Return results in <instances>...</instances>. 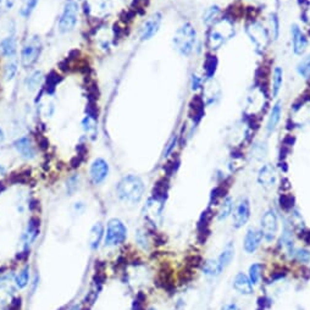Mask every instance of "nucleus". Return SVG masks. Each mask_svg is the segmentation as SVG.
<instances>
[{"instance_id": "1", "label": "nucleus", "mask_w": 310, "mask_h": 310, "mask_svg": "<svg viewBox=\"0 0 310 310\" xmlns=\"http://www.w3.org/2000/svg\"><path fill=\"white\" fill-rule=\"evenodd\" d=\"M144 182L136 175L125 176L116 186L118 197L128 204H138L144 195Z\"/></svg>"}, {"instance_id": "2", "label": "nucleus", "mask_w": 310, "mask_h": 310, "mask_svg": "<svg viewBox=\"0 0 310 310\" xmlns=\"http://www.w3.org/2000/svg\"><path fill=\"white\" fill-rule=\"evenodd\" d=\"M197 33L190 23H185L176 31L173 35V45L175 49L183 56H187L192 53L195 44Z\"/></svg>"}, {"instance_id": "3", "label": "nucleus", "mask_w": 310, "mask_h": 310, "mask_svg": "<svg viewBox=\"0 0 310 310\" xmlns=\"http://www.w3.org/2000/svg\"><path fill=\"white\" fill-rule=\"evenodd\" d=\"M127 238V227L120 219H111L106 226L104 244L106 247H116L122 244Z\"/></svg>"}, {"instance_id": "4", "label": "nucleus", "mask_w": 310, "mask_h": 310, "mask_svg": "<svg viewBox=\"0 0 310 310\" xmlns=\"http://www.w3.org/2000/svg\"><path fill=\"white\" fill-rule=\"evenodd\" d=\"M40 52H42V43H40L39 38H30V40H27L26 44L23 45L22 53H21V63H22L23 68L28 69L34 65L39 59Z\"/></svg>"}, {"instance_id": "5", "label": "nucleus", "mask_w": 310, "mask_h": 310, "mask_svg": "<svg viewBox=\"0 0 310 310\" xmlns=\"http://www.w3.org/2000/svg\"><path fill=\"white\" fill-rule=\"evenodd\" d=\"M78 18V5L76 1L70 0L64 6L63 14L59 20V30L63 33L71 32L75 28Z\"/></svg>"}, {"instance_id": "6", "label": "nucleus", "mask_w": 310, "mask_h": 310, "mask_svg": "<svg viewBox=\"0 0 310 310\" xmlns=\"http://www.w3.org/2000/svg\"><path fill=\"white\" fill-rule=\"evenodd\" d=\"M278 231V219L275 210L270 209L261 218V232L268 242L275 240Z\"/></svg>"}, {"instance_id": "7", "label": "nucleus", "mask_w": 310, "mask_h": 310, "mask_svg": "<svg viewBox=\"0 0 310 310\" xmlns=\"http://www.w3.org/2000/svg\"><path fill=\"white\" fill-rule=\"evenodd\" d=\"M250 218V203L247 198H243L236 205L233 211V226L236 228H241L248 223Z\"/></svg>"}, {"instance_id": "8", "label": "nucleus", "mask_w": 310, "mask_h": 310, "mask_svg": "<svg viewBox=\"0 0 310 310\" xmlns=\"http://www.w3.org/2000/svg\"><path fill=\"white\" fill-rule=\"evenodd\" d=\"M109 173V165L104 159L98 158L90 165L89 175L90 180L94 185H100L105 181V178L108 177Z\"/></svg>"}, {"instance_id": "9", "label": "nucleus", "mask_w": 310, "mask_h": 310, "mask_svg": "<svg viewBox=\"0 0 310 310\" xmlns=\"http://www.w3.org/2000/svg\"><path fill=\"white\" fill-rule=\"evenodd\" d=\"M40 231V224L39 220L35 218L31 219L28 221L27 226H26L25 231L22 233V237H21V242H22V249L27 250L30 249L31 245L33 244V242L35 241V238L38 237Z\"/></svg>"}, {"instance_id": "10", "label": "nucleus", "mask_w": 310, "mask_h": 310, "mask_svg": "<svg viewBox=\"0 0 310 310\" xmlns=\"http://www.w3.org/2000/svg\"><path fill=\"white\" fill-rule=\"evenodd\" d=\"M263 238L264 236L261 230H259V228H249L244 236L243 248H244V250L248 254H253L259 248Z\"/></svg>"}, {"instance_id": "11", "label": "nucleus", "mask_w": 310, "mask_h": 310, "mask_svg": "<svg viewBox=\"0 0 310 310\" xmlns=\"http://www.w3.org/2000/svg\"><path fill=\"white\" fill-rule=\"evenodd\" d=\"M161 25V15L159 13L154 14L153 16H150L145 23L143 25L142 28V34H140V38L143 40H148L150 38L154 37L156 33H158L159 28H160Z\"/></svg>"}, {"instance_id": "12", "label": "nucleus", "mask_w": 310, "mask_h": 310, "mask_svg": "<svg viewBox=\"0 0 310 310\" xmlns=\"http://www.w3.org/2000/svg\"><path fill=\"white\" fill-rule=\"evenodd\" d=\"M14 148L16 152L21 155V158L26 160H32L35 158V149L34 145L32 144V140L28 137H21L14 143Z\"/></svg>"}, {"instance_id": "13", "label": "nucleus", "mask_w": 310, "mask_h": 310, "mask_svg": "<svg viewBox=\"0 0 310 310\" xmlns=\"http://www.w3.org/2000/svg\"><path fill=\"white\" fill-rule=\"evenodd\" d=\"M276 171L271 165H264L258 173V182L264 188H271L276 183Z\"/></svg>"}, {"instance_id": "14", "label": "nucleus", "mask_w": 310, "mask_h": 310, "mask_svg": "<svg viewBox=\"0 0 310 310\" xmlns=\"http://www.w3.org/2000/svg\"><path fill=\"white\" fill-rule=\"evenodd\" d=\"M292 40H293V50H294V54H297V55H302L308 47V40L297 25L292 26Z\"/></svg>"}, {"instance_id": "15", "label": "nucleus", "mask_w": 310, "mask_h": 310, "mask_svg": "<svg viewBox=\"0 0 310 310\" xmlns=\"http://www.w3.org/2000/svg\"><path fill=\"white\" fill-rule=\"evenodd\" d=\"M233 288L240 294L249 295L253 293V283L250 282L249 277L243 273H238L233 278Z\"/></svg>"}, {"instance_id": "16", "label": "nucleus", "mask_w": 310, "mask_h": 310, "mask_svg": "<svg viewBox=\"0 0 310 310\" xmlns=\"http://www.w3.org/2000/svg\"><path fill=\"white\" fill-rule=\"evenodd\" d=\"M233 257H235V245H233V243L228 242L227 244L225 245V248H224L223 252H221V254L219 255L216 260H218V263L220 264L223 270H225V269L231 264Z\"/></svg>"}, {"instance_id": "17", "label": "nucleus", "mask_w": 310, "mask_h": 310, "mask_svg": "<svg viewBox=\"0 0 310 310\" xmlns=\"http://www.w3.org/2000/svg\"><path fill=\"white\" fill-rule=\"evenodd\" d=\"M103 233H104V227L100 223H97L92 228H90L89 237H88V244H89L90 249H97L100 244V241L103 238Z\"/></svg>"}, {"instance_id": "18", "label": "nucleus", "mask_w": 310, "mask_h": 310, "mask_svg": "<svg viewBox=\"0 0 310 310\" xmlns=\"http://www.w3.org/2000/svg\"><path fill=\"white\" fill-rule=\"evenodd\" d=\"M145 213H147L148 218L153 219V220L155 221V219L160 218L161 216V211H163V202L159 199H156V198H153V199H150L149 202L147 203V205H145Z\"/></svg>"}, {"instance_id": "19", "label": "nucleus", "mask_w": 310, "mask_h": 310, "mask_svg": "<svg viewBox=\"0 0 310 310\" xmlns=\"http://www.w3.org/2000/svg\"><path fill=\"white\" fill-rule=\"evenodd\" d=\"M223 268L220 266V264L218 263L216 259H209V260L205 261L203 264V273L207 276H211V277H216V276L220 275L223 273Z\"/></svg>"}, {"instance_id": "20", "label": "nucleus", "mask_w": 310, "mask_h": 310, "mask_svg": "<svg viewBox=\"0 0 310 310\" xmlns=\"http://www.w3.org/2000/svg\"><path fill=\"white\" fill-rule=\"evenodd\" d=\"M0 52L6 58H13L16 54V42L13 37H8L0 42Z\"/></svg>"}, {"instance_id": "21", "label": "nucleus", "mask_w": 310, "mask_h": 310, "mask_svg": "<svg viewBox=\"0 0 310 310\" xmlns=\"http://www.w3.org/2000/svg\"><path fill=\"white\" fill-rule=\"evenodd\" d=\"M280 119H281V103H276L275 106H274L273 110H271L270 116H269V120H268V126H266L269 133L275 131Z\"/></svg>"}, {"instance_id": "22", "label": "nucleus", "mask_w": 310, "mask_h": 310, "mask_svg": "<svg viewBox=\"0 0 310 310\" xmlns=\"http://www.w3.org/2000/svg\"><path fill=\"white\" fill-rule=\"evenodd\" d=\"M30 283V265H26L17 275L15 276V285L16 287L22 290V288L27 287Z\"/></svg>"}, {"instance_id": "23", "label": "nucleus", "mask_w": 310, "mask_h": 310, "mask_svg": "<svg viewBox=\"0 0 310 310\" xmlns=\"http://www.w3.org/2000/svg\"><path fill=\"white\" fill-rule=\"evenodd\" d=\"M232 210H233V199L231 197H227L225 200H224L223 204H221V208L218 214V219L220 221L226 220V219L232 214Z\"/></svg>"}, {"instance_id": "24", "label": "nucleus", "mask_w": 310, "mask_h": 310, "mask_svg": "<svg viewBox=\"0 0 310 310\" xmlns=\"http://www.w3.org/2000/svg\"><path fill=\"white\" fill-rule=\"evenodd\" d=\"M261 273H263V265H261V264L255 263L250 266L249 275H248V277H249L250 282L253 283V286L259 283V280H260L261 277Z\"/></svg>"}, {"instance_id": "25", "label": "nucleus", "mask_w": 310, "mask_h": 310, "mask_svg": "<svg viewBox=\"0 0 310 310\" xmlns=\"http://www.w3.org/2000/svg\"><path fill=\"white\" fill-rule=\"evenodd\" d=\"M209 45H210L211 49H218V48H220L221 45L224 44V42H225V38H224V35L221 34L220 32H218V31H211L210 34H209Z\"/></svg>"}, {"instance_id": "26", "label": "nucleus", "mask_w": 310, "mask_h": 310, "mask_svg": "<svg viewBox=\"0 0 310 310\" xmlns=\"http://www.w3.org/2000/svg\"><path fill=\"white\" fill-rule=\"evenodd\" d=\"M282 70L280 68H276L274 71V82H273V95L276 97L278 94L282 86Z\"/></svg>"}, {"instance_id": "27", "label": "nucleus", "mask_w": 310, "mask_h": 310, "mask_svg": "<svg viewBox=\"0 0 310 310\" xmlns=\"http://www.w3.org/2000/svg\"><path fill=\"white\" fill-rule=\"evenodd\" d=\"M297 71L302 77H310V55H308L307 58H304L299 64H298Z\"/></svg>"}, {"instance_id": "28", "label": "nucleus", "mask_w": 310, "mask_h": 310, "mask_svg": "<svg viewBox=\"0 0 310 310\" xmlns=\"http://www.w3.org/2000/svg\"><path fill=\"white\" fill-rule=\"evenodd\" d=\"M291 257L300 263H309L310 260V252L307 249H294L291 254Z\"/></svg>"}, {"instance_id": "29", "label": "nucleus", "mask_w": 310, "mask_h": 310, "mask_svg": "<svg viewBox=\"0 0 310 310\" xmlns=\"http://www.w3.org/2000/svg\"><path fill=\"white\" fill-rule=\"evenodd\" d=\"M42 80H43L42 72H38L37 71V72L32 73L27 80V88H30L31 90H34L35 88L42 83Z\"/></svg>"}, {"instance_id": "30", "label": "nucleus", "mask_w": 310, "mask_h": 310, "mask_svg": "<svg viewBox=\"0 0 310 310\" xmlns=\"http://www.w3.org/2000/svg\"><path fill=\"white\" fill-rule=\"evenodd\" d=\"M38 0H23L22 8H21V15L28 17L33 10H34L35 5H37Z\"/></svg>"}, {"instance_id": "31", "label": "nucleus", "mask_w": 310, "mask_h": 310, "mask_svg": "<svg viewBox=\"0 0 310 310\" xmlns=\"http://www.w3.org/2000/svg\"><path fill=\"white\" fill-rule=\"evenodd\" d=\"M219 13H220V10H219L218 6H214V8H210L208 11H207V14H205L204 22L207 23V25H209L210 22H213V21L215 20L216 16L219 15Z\"/></svg>"}, {"instance_id": "32", "label": "nucleus", "mask_w": 310, "mask_h": 310, "mask_svg": "<svg viewBox=\"0 0 310 310\" xmlns=\"http://www.w3.org/2000/svg\"><path fill=\"white\" fill-rule=\"evenodd\" d=\"M83 128H85L86 132L89 133V135H94L95 133L94 121H93L90 118H86L85 121H83Z\"/></svg>"}, {"instance_id": "33", "label": "nucleus", "mask_w": 310, "mask_h": 310, "mask_svg": "<svg viewBox=\"0 0 310 310\" xmlns=\"http://www.w3.org/2000/svg\"><path fill=\"white\" fill-rule=\"evenodd\" d=\"M15 5V0H0V13H8Z\"/></svg>"}, {"instance_id": "34", "label": "nucleus", "mask_w": 310, "mask_h": 310, "mask_svg": "<svg viewBox=\"0 0 310 310\" xmlns=\"http://www.w3.org/2000/svg\"><path fill=\"white\" fill-rule=\"evenodd\" d=\"M78 181H80L78 176H73L68 181V192L70 193V195H72V193L76 192V189H77Z\"/></svg>"}, {"instance_id": "35", "label": "nucleus", "mask_w": 310, "mask_h": 310, "mask_svg": "<svg viewBox=\"0 0 310 310\" xmlns=\"http://www.w3.org/2000/svg\"><path fill=\"white\" fill-rule=\"evenodd\" d=\"M176 142H177V136L175 135V136H172V137H171L170 140H169L168 147H166L165 150H164V156H168L169 153H171V150H172L173 147L176 145Z\"/></svg>"}, {"instance_id": "36", "label": "nucleus", "mask_w": 310, "mask_h": 310, "mask_svg": "<svg viewBox=\"0 0 310 310\" xmlns=\"http://www.w3.org/2000/svg\"><path fill=\"white\" fill-rule=\"evenodd\" d=\"M271 22H273V30H274V38L275 39H277L278 37V18H277V15L276 14H274V15H271Z\"/></svg>"}, {"instance_id": "37", "label": "nucleus", "mask_w": 310, "mask_h": 310, "mask_svg": "<svg viewBox=\"0 0 310 310\" xmlns=\"http://www.w3.org/2000/svg\"><path fill=\"white\" fill-rule=\"evenodd\" d=\"M16 71H17V68H16L15 63L8 65V68H6V78L8 80H13L14 76L16 75Z\"/></svg>"}, {"instance_id": "38", "label": "nucleus", "mask_w": 310, "mask_h": 310, "mask_svg": "<svg viewBox=\"0 0 310 310\" xmlns=\"http://www.w3.org/2000/svg\"><path fill=\"white\" fill-rule=\"evenodd\" d=\"M223 310H241V309L238 308L237 304H235V303H230V304L225 305V307L223 308Z\"/></svg>"}, {"instance_id": "39", "label": "nucleus", "mask_w": 310, "mask_h": 310, "mask_svg": "<svg viewBox=\"0 0 310 310\" xmlns=\"http://www.w3.org/2000/svg\"><path fill=\"white\" fill-rule=\"evenodd\" d=\"M80 309H81L80 305H78V304H75V305H73V307H71L70 309H69V310H80Z\"/></svg>"}, {"instance_id": "40", "label": "nucleus", "mask_w": 310, "mask_h": 310, "mask_svg": "<svg viewBox=\"0 0 310 310\" xmlns=\"http://www.w3.org/2000/svg\"><path fill=\"white\" fill-rule=\"evenodd\" d=\"M3 139H4V133H3V130L0 128V143L3 142Z\"/></svg>"}, {"instance_id": "41", "label": "nucleus", "mask_w": 310, "mask_h": 310, "mask_svg": "<svg viewBox=\"0 0 310 310\" xmlns=\"http://www.w3.org/2000/svg\"><path fill=\"white\" fill-rule=\"evenodd\" d=\"M5 168H3V166L0 165V175H4V173H5Z\"/></svg>"}, {"instance_id": "42", "label": "nucleus", "mask_w": 310, "mask_h": 310, "mask_svg": "<svg viewBox=\"0 0 310 310\" xmlns=\"http://www.w3.org/2000/svg\"><path fill=\"white\" fill-rule=\"evenodd\" d=\"M149 310H156V309H153V308H152V309H149Z\"/></svg>"}]
</instances>
